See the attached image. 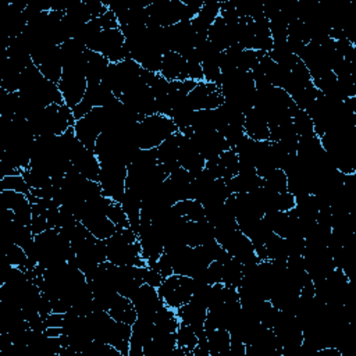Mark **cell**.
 I'll use <instances>...</instances> for the list:
<instances>
[{"mask_svg": "<svg viewBox=\"0 0 356 356\" xmlns=\"http://www.w3.org/2000/svg\"><path fill=\"white\" fill-rule=\"evenodd\" d=\"M120 100L132 111L138 113L142 117L156 114L154 96L150 86L140 78L129 90H127Z\"/></svg>", "mask_w": 356, "mask_h": 356, "instance_id": "8fae6325", "label": "cell"}, {"mask_svg": "<svg viewBox=\"0 0 356 356\" xmlns=\"http://www.w3.org/2000/svg\"><path fill=\"white\" fill-rule=\"evenodd\" d=\"M243 277V270H242V263L236 260L235 257H229L228 260L222 261V277L221 282L224 285L235 286L238 288Z\"/></svg>", "mask_w": 356, "mask_h": 356, "instance_id": "d6a6232c", "label": "cell"}, {"mask_svg": "<svg viewBox=\"0 0 356 356\" xmlns=\"http://www.w3.org/2000/svg\"><path fill=\"white\" fill-rule=\"evenodd\" d=\"M99 21H100L102 29H115V28L120 26L115 14L110 8L99 18Z\"/></svg>", "mask_w": 356, "mask_h": 356, "instance_id": "c3c4849f", "label": "cell"}, {"mask_svg": "<svg viewBox=\"0 0 356 356\" xmlns=\"http://www.w3.org/2000/svg\"><path fill=\"white\" fill-rule=\"evenodd\" d=\"M217 164H218V171H220V177L224 181L231 179L232 177H235L238 174L239 170V160L238 156L235 153V150L228 149L225 150L218 159H217Z\"/></svg>", "mask_w": 356, "mask_h": 356, "instance_id": "1f68e13d", "label": "cell"}, {"mask_svg": "<svg viewBox=\"0 0 356 356\" xmlns=\"http://www.w3.org/2000/svg\"><path fill=\"white\" fill-rule=\"evenodd\" d=\"M293 207H295V196L292 193H289V192L277 193V196L274 199V210L289 211Z\"/></svg>", "mask_w": 356, "mask_h": 356, "instance_id": "f6af8a7d", "label": "cell"}, {"mask_svg": "<svg viewBox=\"0 0 356 356\" xmlns=\"http://www.w3.org/2000/svg\"><path fill=\"white\" fill-rule=\"evenodd\" d=\"M174 209L178 211L179 216L191 221H199L204 218V207L199 200H195V199L179 200L174 204Z\"/></svg>", "mask_w": 356, "mask_h": 356, "instance_id": "836d02e7", "label": "cell"}, {"mask_svg": "<svg viewBox=\"0 0 356 356\" xmlns=\"http://www.w3.org/2000/svg\"><path fill=\"white\" fill-rule=\"evenodd\" d=\"M0 191H14V192L25 193V195L31 193V188L28 186L22 174L7 175V177L1 178L0 179Z\"/></svg>", "mask_w": 356, "mask_h": 356, "instance_id": "60d3db41", "label": "cell"}, {"mask_svg": "<svg viewBox=\"0 0 356 356\" xmlns=\"http://www.w3.org/2000/svg\"><path fill=\"white\" fill-rule=\"evenodd\" d=\"M220 15V1L218 0H207L203 1V6L197 15L191 21L192 28L196 33L207 35L209 28L216 21V18Z\"/></svg>", "mask_w": 356, "mask_h": 356, "instance_id": "cb8c5ba5", "label": "cell"}, {"mask_svg": "<svg viewBox=\"0 0 356 356\" xmlns=\"http://www.w3.org/2000/svg\"><path fill=\"white\" fill-rule=\"evenodd\" d=\"M177 316L181 321V324L189 325L197 337H202L206 334L204 331V321L207 316V307L200 305L199 302L191 299L188 303L179 306L177 310Z\"/></svg>", "mask_w": 356, "mask_h": 356, "instance_id": "2e32d148", "label": "cell"}, {"mask_svg": "<svg viewBox=\"0 0 356 356\" xmlns=\"http://www.w3.org/2000/svg\"><path fill=\"white\" fill-rule=\"evenodd\" d=\"M178 164H179V167L186 170L192 178L196 177L199 172H202L206 165V160L199 154L192 139L184 134H182V140L179 145Z\"/></svg>", "mask_w": 356, "mask_h": 356, "instance_id": "ac0fdd59", "label": "cell"}, {"mask_svg": "<svg viewBox=\"0 0 356 356\" xmlns=\"http://www.w3.org/2000/svg\"><path fill=\"white\" fill-rule=\"evenodd\" d=\"M22 175L28 184V186L31 189H39V188H44V186H49L51 185V178L44 175V174H40V172H36V171H32V170H24L22 171Z\"/></svg>", "mask_w": 356, "mask_h": 356, "instance_id": "7bdbcfd3", "label": "cell"}, {"mask_svg": "<svg viewBox=\"0 0 356 356\" xmlns=\"http://www.w3.org/2000/svg\"><path fill=\"white\" fill-rule=\"evenodd\" d=\"M270 56V58L277 63L278 65H282L288 70H291L296 61L299 60L298 56L293 54V51L291 50L289 44L286 40H281V42H274L271 50L267 53Z\"/></svg>", "mask_w": 356, "mask_h": 356, "instance_id": "f1b7e54d", "label": "cell"}, {"mask_svg": "<svg viewBox=\"0 0 356 356\" xmlns=\"http://www.w3.org/2000/svg\"><path fill=\"white\" fill-rule=\"evenodd\" d=\"M243 131L246 136L253 140H268L270 136L268 124L256 108H252L245 114Z\"/></svg>", "mask_w": 356, "mask_h": 356, "instance_id": "603a6c76", "label": "cell"}, {"mask_svg": "<svg viewBox=\"0 0 356 356\" xmlns=\"http://www.w3.org/2000/svg\"><path fill=\"white\" fill-rule=\"evenodd\" d=\"M163 275L156 270V268H146V271H145V277H143V281H145V284H149V285H152V286H154V288H159L160 285H161V282H163Z\"/></svg>", "mask_w": 356, "mask_h": 356, "instance_id": "681fc988", "label": "cell"}, {"mask_svg": "<svg viewBox=\"0 0 356 356\" xmlns=\"http://www.w3.org/2000/svg\"><path fill=\"white\" fill-rule=\"evenodd\" d=\"M231 193H249L263 185L261 177L257 172H238L231 179L225 181Z\"/></svg>", "mask_w": 356, "mask_h": 356, "instance_id": "4316f807", "label": "cell"}, {"mask_svg": "<svg viewBox=\"0 0 356 356\" xmlns=\"http://www.w3.org/2000/svg\"><path fill=\"white\" fill-rule=\"evenodd\" d=\"M106 216L111 220V222H114V224H115L117 229H120V228H125V227H129V222H128L127 214L124 213V210H122L121 204H120V203H117V202H113V203L108 206V209H107V211H106Z\"/></svg>", "mask_w": 356, "mask_h": 356, "instance_id": "ee69618b", "label": "cell"}, {"mask_svg": "<svg viewBox=\"0 0 356 356\" xmlns=\"http://www.w3.org/2000/svg\"><path fill=\"white\" fill-rule=\"evenodd\" d=\"M157 292L164 302L171 309H178L179 306L188 303L193 293V278L179 274H171L164 278Z\"/></svg>", "mask_w": 356, "mask_h": 356, "instance_id": "5b68a950", "label": "cell"}, {"mask_svg": "<svg viewBox=\"0 0 356 356\" xmlns=\"http://www.w3.org/2000/svg\"><path fill=\"white\" fill-rule=\"evenodd\" d=\"M267 260H286L288 250H286V241L285 238L273 234L264 243Z\"/></svg>", "mask_w": 356, "mask_h": 356, "instance_id": "e575fe53", "label": "cell"}, {"mask_svg": "<svg viewBox=\"0 0 356 356\" xmlns=\"http://www.w3.org/2000/svg\"><path fill=\"white\" fill-rule=\"evenodd\" d=\"M138 241L140 245L142 259L149 268H154L157 260L164 252V242L161 235L152 227V224L140 225L138 231Z\"/></svg>", "mask_w": 356, "mask_h": 356, "instance_id": "4fadbf2b", "label": "cell"}, {"mask_svg": "<svg viewBox=\"0 0 356 356\" xmlns=\"http://www.w3.org/2000/svg\"><path fill=\"white\" fill-rule=\"evenodd\" d=\"M182 140V132L177 131L175 134L170 135L165 140H163L157 147V160L164 167L167 174L170 175L172 171L179 168L178 164V153H179V145Z\"/></svg>", "mask_w": 356, "mask_h": 356, "instance_id": "e0dca14e", "label": "cell"}, {"mask_svg": "<svg viewBox=\"0 0 356 356\" xmlns=\"http://www.w3.org/2000/svg\"><path fill=\"white\" fill-rule=\"evenodd\" d=\"M28 122L35 136L63 135L68 128L74 127L75 118L65 104H50L29 115Z\"/></svg>", "mask_w": 356, "mask_h": 356, "instance_id": "7a4b0ae2", "label": "cell"}, {"mask_svg": "<svg viewBox=\"0 0 356 356\" xmlns=\"http://www.w3.org/2000/svg\"><path fill=\"white\" fill-rule=\"evenodd\" d=\"M261 179H263V186L273 192H277V193L288 192V178L284 170L281 168L271 170Z\"/></svg>", "mask_w": 356, "mask_h": 356, "instance_id": "8d00e7d4", "label": "cell"}, {"mask_svg": "<svg viewBox=\"0 0 356 356\" xmlns=\"http://www.w3.org/2000/svg\"><path fill=\"white\" fill-rule=\"evenodd\" d=\"M102 25H100V21L99 18H93L90 19L88 24H85L78 32L76 35L72 38L74 40H76L81 46L83 47H89L90 43L97 38V35L102 32Z\"/></svg>", "mask_w": 356, "mask_h": 356, "instance_id": "d590c367", "label": "cell"}, {"mask_svg": "<svg viewBox=\"0 0 356 356\" xmlns=\"http://www.w3.org/2000/svg\"><path fill=\"white\" fill-rule=\"evenodd\" d=\"M86 63H85V76L88 81V85L92 83H100L103 79V75L110 64V61L100 53L88 50L85 51Z\"/></svg>", "mask_w": 356, "mask_h": 356, "instance_id": "d4e9b609", "label": "cell"}, {"mask_svg": "<svg viewBox=\"0 0 356 356\" xmlns=\"http://www.w3.org/2000/svg\"><path fill=\"white\" fill-rule=\"evenodd\" d=\"M0 199L4 209L13 210L15 220L24 225H31L32 221V203L28 195L14 191H0Z\"/></svg>", "mask_w": 356, "mask_h": 356, "instance_id": "9a60e30c", "label": "cell"}, {"mask_svg": "<svg viewBox=\"0 0 356 356\" xmlns=\"http://www.w3.org/2000/svg\"><path fill=\"white\" fill-rule=\"evenodd\" d=\"M186 75L188 79L195 81V82H202L203 78V68H202V63H196V61H186Z\"/></svg>", "mask_w": 356, "mask_h": 356, "instance_id": "bcb514c9", "label": "cell"}, {"mask_svg": "<svg viewBox=\"0 0 356 356\" xmlns=\"http://www.w3.org/2000/svg\"><path fill=\"white\" fill-rule=\"evenodd\" d=\"M159 74L168 82L186 81V60L179 53L168 51L163 56L161 68Z\"/></svg>", "mask_w": 356, "mask_h": 356, "instance_id": "ffe728a7", "label": "cell"}, {"mask_svg": "<svg viewBox=\"0 0 356 356\" xmlns=\"http://www.w3.org/2000/svg\"><path fill=\"white\" fill-rule=\"evenodd\" d=\"M292 125L298 134L299 138H305V136H312L316 135L314 134V127H313V121L312 118L307 115V113L305 110H298L293 117H292Z\"/></svg>", "mask_w": 356, "mask_h": 356, "instance_id": "ab89813d", "label": "cell"}, {"mask_svg": "<svg viewBox=\"0 0 356 356\" xmlns=\"http://www.w3.org/2000/svg\"><path fill=\"white\" fill-rule=\"evenodd\" d=\"M107 260L118 266H138L146 267V261L142 259L140 245L138 235L129 228H120L106 239Z\"/></svg>", "mask_w": 356, "mask_h": 356, "instance_id": "6da1fadb", "label": "cell"}, {"mask_svg": "<svg viewBox=\"0 0 356 356\" xmlns=\"http://www.w3.org/2000/svg\"><path fill=\"white\" fill-rule=\"evenodd\" d=\"M38 68L46 79L58 83L63 76V57L60 46L50 49L43 57L42 63L38 65Z\"/></svg>", "mask_w": 356, "mask_h": 356, "instance_id": "7402d4cb", "label": "cell"}, {"mask_svg": "<svg viewBox=\"0 0 356 356\" xmlns=\"http://www.w3.org/2000/svg\"><path fill=\"white\" fill-rule=\"evenodd\" d=\"M88 50L103 54L110 63H120L129 58V51L125 46V38L120 28L103 29L90 43Z\"/></svg>", "mask_w": 356, "mask_h": 356, "instance_id": "8992f818", "label": "cell"}, {"mask_svg": "<svg viewBox=\"0 0 356 356\" xmlns=\"http://www.w3.org/2000/svg\"><path fill=\"white\" fill-rule=\"evenodd\" d=\"M318 90L316 89V86L313 85V82H309L307 85L299 88L298 90H295L291 97L293 100V103L300 108L305 110L317 96H318Z\"/></svg>", "mask_w": 356, "mask_h": 356, "instance_id": "f35d334b", "label": "cell"}, {"mask_svg": "<svg viewBox=\"0 0 356 356\" xmlns=\"http://www.w3.org/2000/svg\"><path fill=\"white\" fill-rule=\"evenodd\" d=\"M46 325L47 327H63V321H64V313H51L49 314L46 318Z\"/></svg>", "mask_w": 356, "mask_h": 356, "instance_id": "f907efd6", "label": "cell"}, {"mask_svg": "<svg viewBox=\"0 0 356 356\" xmlns=\"http://www.w3.org/2000/svg\"><path fill=\"white\" fill-rule=\"evenodd\" d=\"M206 338H207V343H209L210 356L221 355L229 349L231 337H229L228 330H225V328H216V330L206 331Z\"/></svg>", "mask_w": 356, "mask_h": 356, "instance_id": "4dcf8cb0", "label": "cell"}, {"mask_svg": "<svg viewBox=\"0 0 356 356\" xmlns=\"http://www.w3.org/2000/svg\"><path fill=\"white\" fill-rule=\"evenodd\" d=\"M6 256H7V263H10L14 267L21 268L22 271H26L28 256H26L24 248H21L15 243H7L6 245Z\"/></svg>", "mask_w": 356, "mask_h": 356, "instance_id": "b9f144b4", "label": "cell"}, {"mask_svg": "<svg viewBox=\"0 0 356 356\" xmlns=\"http://www.w3.org/2000/svg\"><path fill=\"white\" fill-rule=\"evenodd\" d=\"M85 63L86 57H81L76 61L65 64L63 67V76L60 79L58 89L63 95L65 106L70 108L75 107L85 96L88 89V81L85 76Z\"/></svg>", "mask_w": 356, "mask_h": 356, "instance_id": "3957f363", "label": "cell"}, {"mask_svg": "<svg viewBox=\"0 0 356 356\" xmlns=\"http://www.w3.org/2000/svg\"><path fill=\"white\" fill-rule=\"evenodd\" d=\"M124 213L127 214L128 222H129V228L138 235L139 231V224H140V207H142V197L129 191L125 189V193L120 202Z\"/></svg>", "mask_w": 356, "mask_h": 356, "instance_id": "484cf974", "label": "cell"}, {"mask_svg": "<svg viewBox=\"0 0 356 356\" xmlns=\"http://www.w3.org/2000/svg\"><path fill=\"white\" fill-rule=\"evenodd\" d=\"M153 323H154V330L164 331V332H175L181 324L175 309H171L167 305H164L156 313Z\"/></svg>", "mask_w": 356, "mask_h": 356, "instance_id": "f546056e", "label": "cell"}, {"mask_svg": "<svg viewBox=\"0 0 356 356\" xmlns=\"http://www.w3.org/2000/svg\"><path fill=\"white\" fill-rule=\"evenodd\" d=\"M107 313L115 321L125 323V324H129V325H132L135 323V320L138 318L136 310H135L131 299L127 298V296L120 295L118 292L113 296V299H111V302L108 305Z\"/></svg>", "mask_w": 356, "mask_h": 356, "instance_id": "44dd1931", "label": "cell"}, {"mask_svg": "<svg viewBox=\"0 0 356 356\" xmlns=\"http://www.w3.org/2000/svg\"><path fill=\"white\" fill-rule=\"evenodd\" d=\"M107 127V113L104 107H93L85 117L75 121L74 131L81 143L95 152V145L99 135Z\"/></svg>", "mask_w": 356, "mask_h": 356, "instance_id": "52a82bcc", "label": "cell"}, {"mask_svg": "<svg viewBox=\"0 0 356 356\" xmlns=\"http://www.w3.org/2000/svg\"><path fill=\"white\" fill-rule=\"evenodd\" d=\"M178 131L171 117L153 114L145 117L136 128V143L139 149H156L163 140Z\"/></svg>", "mask_w": 356, "mask_h": 356, "instance_id": "277c9868", "label": "cell"}, {"mask_svg": "<svg viewBox=\"0 0 356 356\" xmlns=\"http://www.w3.org/2000/svg\"><path fill=\"white\" fill-rule=\"evenodd\" d=\"M146 7L149 13L147 24L167 28L185 21V4L181 0H159Z\"/></svg>", "mask_w": 356, "mask_h": 356, "instance_id": "30bf717a", "label": "cell"}, {"mask_svg": "<svg viewBox=\"0 0 356 356\" xmlns=\"http://www.w3.org/2000/svg\"><path fill=\"white\" fill-rule=\"evenodd\" d=\"M31 229L33 235H38L46 229H49V222L44 214H39V216H32V221H31Z\"/></svg>", "mask_w": 356, "mask_h": 356, "instance_id": "7dc6e473", "label": "cell"}, {"mask_svg": "<svg viewBox=\"0 0 356 356\" xmlns=\"http://www.w3.org/2000/svg\"><path fill=\"white\" fill-rule=\"evenodd\" d=\"M117 99L118 97H115L113 90L103 82L88 85V89L83 96V100H86L92 107H104L111 104Z\"/></svg>", "mask_w": 356, "mask_h": 356, "instance_id": "83f0119b", "label": "cell"}, {"mask_svg": "<svg viewBox=\"0 0 356 356\" xmlns=\"http://www.w3.org/2000/svg\"><path fill=\"white\" fill-rule=\"evenodd\" d=\"M125 178L127 165L120 163H100L99 184L103 195L110 197L113 202H121L125 193Z\"/></svg>", "mask_w": 356, "mask_h": 356, "instance_id": "9c48e42d", "label": "cell"}, {"mask_svg": "<svg viewBox=\"0 0 356 356\" xmlns=\"http://www.w3.org/2000/svg\"><path fill=\"white\" fill-rule=\"evenodd\" d=\"M186 102L192 110H214L224 103L216 83H207L204 81L197 82L195 89L186 96Z\"/></svg>", "mask_w": 356, "mask_h": 356, "instance_id": "5bb4252c", "label": "cell"}, {"mask_svg": "<svg viewBox=\"0 0 356 356\" xmlns=\"http://www.w3.org/2000/svg\"><path fill=\"white\" fill-rule=\"evenodd\" d=\"M175 338H177V346L182 348L192 356V352L199 342V337L196 335V332L189 325L179 324L178 330L175 331Z\"/></svg>", "mask_w": 356, "mask_h": 356, "instance_id": "74e56055", "label": "cell"}, {"mask_svg": "<svg viewBox=\"0 0 356 356\" xmlns=\"http://www.w3.org/2000/svg\"><path fill=\"white\" fill-rule=\"evenodd\" d=\"M129 299L136 310L138 317L147 318L152 321L156 313L164 306V302L161 300L157 288L149 284H142Z\"/></svg>", "mask_w": 356, "mask_h": 356, "instance_id": "7c38bea8", "label": "cell"}, {"mask_svg": "<svg viewBox=\"0 0 356 356\" xmlns=\"http://www.w3.org/2000/svg\"><path fill=\"white\" fill-rule=\"evenodd\" d=\"M131 339L128 356H143V346L147 345L154 335V323L147 318L138 317L131 325Z\"/></svg>", "mask_w": 356, "mask_h": 356, "instance_id": "d6986e66", "label": "cell"}, {"mask_svg": "<svg viewBox=\"0 0 356 356\" xmlns=\"http://www.w3.org/2000/svg\"><path fill=\"white\" fill-rule=\"evenodd\" d=\"M182 134L192 139L196 150L206 161L218 159L225 150L229 149L222 134L216 129L192 131V128H186L182 131Z\"/></svg>", "mask_w": 356, "mask_h": 356, "instance_id": "ba28073f", "label": "cell"}]
</instances>
